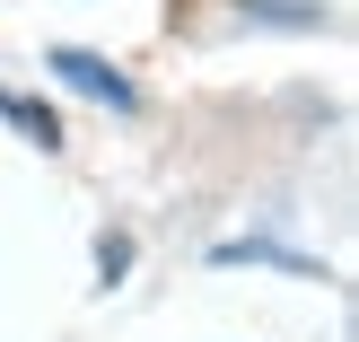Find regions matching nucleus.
Masks as SVG:
<instances>
[{
	"label": "nucleus",
	"mask_w": 359,
	"mask_h": 342,
	"mask_svg": "<svg viewBox=\"0 0 359 342\" xmlns=\"http://www.w3.org/2000/svg\"><path fill=\"white\" fill-rule=\"evenodd\" d=\"M53 70H62L70 88H88L97 105H132V88H123V70H114V62H97V53H53Z\"/></svg>",
	"instance_id": "obj_1"
},
{
	"label": "nucleus",
	"mask_w": 359,
	"mask_h": 342,
	"mask_svg": "<svg viewBox=\"0 0 359 342\" xmlns=\"http://www.w3.org/2000/svg\"><path fill=\"white\" fill-rule=\"evenodd\" d=\"M0 114H9L18 132L35 140V150H62V123H53V105H35V97H9V88H0Z\"/></svg>",
	"instance_id": "obj_2"
}]
</instances>
